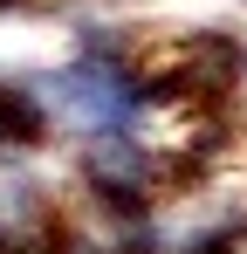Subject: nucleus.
Segmentation results:
<instances>
[{
  "label": "nucleus",
  "instance_id": "nucleus-1",
  "mask_svg": "<svg viewBox=\"0 0 247 254\" xmlns=\"http://www.w3.org/2000/svg\"><path fill=\"white\" fill-rule=\"evenodd\" d=\"M55 137H62V124H55L41 83L35 76H0V165L7 158H35Z\"/></svg>",
  "mask_w": 247,
  "mask_h": 254
}]
</instances>
